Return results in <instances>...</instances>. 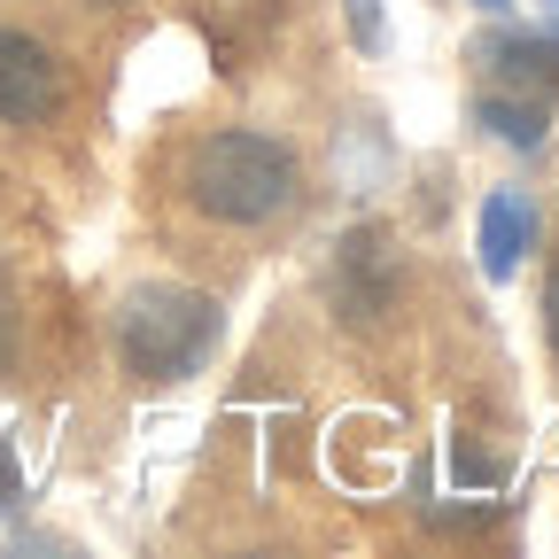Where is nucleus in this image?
<instances>
[{
	"label": "nucleus",
	"instance_id": "nucleus-3",
	"mask_svg": "<svg viewBox=\"0 0 559 559\" xmlns=\"http://www.w3.org/2000/svg\"><path fill=\"white\" fill-rule=\"evenodd\" d=\"M389 304H396V257H389V241L373 226L342 234V249H334V311L349 326H381Z\"/></svg>",
	"mask_w": 559,
	"mask_h": 559
},
{
	"label": "nucleus",
	"instance_id": "nucleus-4",
	"mask_svg": "<svg viewBox=\"0 0 559 559\" xmlns=\"http://www.w3.org/2000/svg\"><path fill=\"white\" fill-rule=\"evenodd\" d=\"M62 102V70L55 55L16 32V24H0V124H47Z\"/></svg>",
	"mask_w": 559,
	"mask_h": 559
},
{
	"label": "nucleus",
	"instance_id": "nucleus-8",
	"mask_svg": "<svg viewBox=\"0 0 559 559\" xmlns=\"http://www.w3.org/2000/svg\"><path fill=\"white\" fill-rule=\"evenodd\" d=\"M342 9H349V39L373 55L381 47V0H342Z\"/></svg>",
	"mask_w": 559,
	"mask_h": 559
},
{
	"label": "nucleus",
	"instance_id": "nucleus-5",
	"mask_svg": "<svg viewBox=\"0 0 559 559\" xmlns=\"http://www.w3.org/2000/svg\"><path fill=\"white\" fill-rule=\"evenodd\" d=\"M481 272L489 280H513L521 272V257H528V241H536V202L528 194H513V187H498L481 202Z\"/></svg>",
	"mask_w": 559,
	"mask_h": 559
},
{
	"label": "nucleus",
	"instance_id": "nucleus-6",
	"mask_svg": "<svg viewBox=\"0 0 559 559\" xmlns=\"http://www.w3.org/2000/svg\"><path fill=\"white\" fill-rule=\"evenodd\" d=\"M474 55H481L489 79H513L528 94H551L559 86V32H489Z\"/></svg>",
	"mask_w": 559,
	"mask_h": 559
},
{
	"label": "nucleus",
	"instance_id": "nucleus-10",
	"mask_svg": "<svg viewBox=\"0 0 559 559\" xmlns=\"http://www.w3.org/2000/svg\"><path fill=\"white\" fill-rule=\"evenodd\" d=\"M94 9H124V0H94Z\"/></svg>",
	"mask_w": 559,
	"mask_h": 559
},
{
	"label": "nucleus",
	"instance_id": "nucleus-7",
	"mask_svg": "<svg viewBox=\"0 0 559 559\" xmlns=\"http://www.w3.org/2000/svg\"><path fill=\"white\" fill-rule=\"evenodd\" d=\"M474 117L506 140V148H544V117H536V102H506V94H481L474 102Z\"/></svg>",
	"mask_w": 559,
	"mask_h": 559
},
{
	"label": "nucleus",
	"instance_id": "nucleus-9",
	"mask_svg": "<svg viewBox=\"0 0 559 559\" xmlns=\"http://www.w3.org/2000/svg\"><path fill=\"white\" fill-rule=\"evenodd\" d=\"M544 334H551V349H559V264H551V280H544Z\"/></svg>",
	"mask_w": 559,
	"mask_h": 559
},
{
	"label": "nucleus",
	"instance_id": "nucleus-11",
	"mask_svg": "<svg viewBox=\"0 0 559 559\" xmlns=\"http://www.w3.org/2000/svg\"><path fill=\"white\" fill-rule=\"evenodd\" d=\"M551 9H559V0H551Z\"/></svg>",
	"mask_w": 559,
	"mask_h": 559
},
{
	"label": "nucleus",
	"instance_id": "nucleus-2",
	"mask_svg": "<svg viewBox=\"0 0 559 559\" xmlns=\"http://www.w3.org/2000/svg\"><path fill=\"white\" fill-rule=\"evenodd\" d=\"M226 334V311L202 288H179V280H148L117 304V366L140 389H179L210 366V349Z\"/></svg>",
	"mask_w": 559,
	"mask_h": 559
},
{
	"label": "nucleus",
	"instance_id": "nucleus-1",
	"mask_svg": "<svg viewBox=\"0 0 559 559\" xmlns=\"http://www.w3.org/2000/svg\"><path fill=\"white\" fill-rule=\"evenodd\" d=\"M187 202L210 226H272L304 202V171L272 132H210L187 156Z\"/></svg>",
	"mask_w": 559,
	"mask_h": 559
}]
</instances>
